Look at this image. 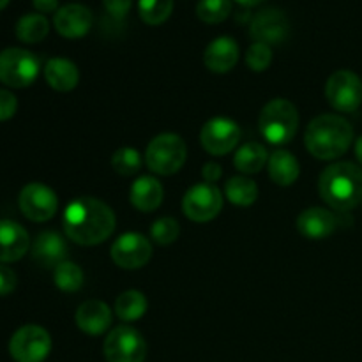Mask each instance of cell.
Returning <instances> with one entry per match:
<instances>
[{
  "label": "cell",
  "mask_w": 362,
  "mask_h": 362,
  "mask_svg": "<svg viewBox=\"0 0 362 362\" xmlns=\"http://www.w3.org/2000/svg\"><path fill=\"white\" fill-rule=\"evenodd\" d=\"M64 230L73 243L80 246H95L105 243L113 233L115 214L105 202L81 197L66 207Z\"/></svg>",
  "instance_id": "cell-1"
},
{
  "label": "cell",
  "mask_w": 362,
  "mask_h": 362,
  "mask_svg": "<svg viewBox=\"0 0 362 362\" xmlns=\"http://www.w3.org/2000/svg\"><path fill=\"white\" fill-rule=\"evenodd\" d=\"M354 140V129L349 120L325 113L315 117L304 134V144L317 159L332 161L345 154Z\"/></svg>",
  "instance_id": "cell-2"
},
{
  "label": "cell",
  "mask_w": 362,
  "mask_h": 362,
  "mask_svg": "<svg viewBox=\"0 0 362 362\" xmlns=\"http://www.w3.org/2000/svg\"><path fill=\"white\" fill-rule=\"evenodd\" d=\"M318 191L334 211H352L362 202V170L349 161L334 163L320 173Z\"/></svg>",
  "instance_id": "cell-3"
},
{
  "label": "cell",
  "mask_w": 362,
  "mask_h": 362,
  "mask_svg": "<svg viewBox=\"0 0 362 362\" xmlns=\"http://www.w3.org/2000/svg\"><path fill=\"white\" fill-rule=\"evenodd\" d=\"M297 126H299V113L296 106L286 99H272L264 106L258 119L262 136L272 145L288 144L296 136Z\"/></svg>",
  "instance_id": "cell-4"
},
{
  "label": "cell",
  "mask_w": 362,
  "mask_h": 362,
  "mask_svg": "<svg viewBox=\"0 0 362 362\" xmlns=\"http://www.w3.org/2000/svg\"><path fill=\"white\" fill-rule=\"evenodd\" d=\"M187 148L182 138L173 133H163L152 138L145 152L148 170L158 175H173L186 163Z\"/></svg>",
  "instance_id": "cell-5"
},
{
  "label": "cell",
  "mask_w": 362,
  "mask_h": 362,
  "mask_svg": "<svg viewBox=\"0 0 362 362\" xmlns=\"http://www.w3.org/2000/svg\"><path fill=\"white\" fill-rule=\"evenodd\" d=\"M39 69V59L28 49L6 48L0 52V81L7 87H28L35 81Z\"/></svg>",
  "instance_id": "cell-6"
},
{
  "label": "cell",
  "mask_w": 362,
  "mask_h": 362,
  "mask_svg": "<svg viewBox=\"0 0 362 362\" xmlns=\"http://www.w3.org/2000/svg\"><path fill=\"white\" fill-rule=\"evenodd\" d=\"M52 352V338L39 325L28 324L18 329L9 341V354L16 362H42Z\"/></svg>",
  "instance_id": "cell-7"
},
{
  "label": "cell",
  "mask_w": 362,
  "mask_h": 362,
  "mask_svg": "<svg viewBox=\"0 0 362 362\" xmlns=\"http://www.w3.org/2000/svg\"><path fill=\"white\" fill-rule=\"evenodd\" d=\"M105 357L108 362H144L147 343L131 325H119L105 339Z\"/></svg>",
  "instance_id": "cell-8"
},
{
  "label": "cell",
  "mask_w": 362,
  "mask_h": 362,
  "mask_svg": "<svg viewBox=\"0 0 362 362\" xmlns=\"http://www.w3.org/2000/svg\"><path fill=\"white\" fill-rule=\"evenodd\" d=\"M325 98L338 112H356L362 103V80L352 71H336L325 83Z\"/></svg>",
  "instance_id": "cell-9"
},
{
  "label": "cell",
  "mask_w": 362,
  "mask_h": 362,
  "mask_svg": "<svg viewBox=\"0 0 362 362\" xmlns=\"http://www.w3.org/2000/svg\"><path fill=\"white\" fill-rule=\"evenodd\" d=\"M223 194L214 184L202 182L191 187L182 200V211L191 221L207 223L221 212Z\"/></svg>",
  "instance_id": "cell-10"
},
{
  "label": "cell",
  "mask_w": 362,
  "mask_h": 362,
  "mask_svg": "<svg viewBox=\"0 0 362 362\" xmlns=\"http://www.w3.org/2000/svg\"><path fill=\"white\" fill-rule=\"evenodd\" d=\"M21 212L27 219L35 223H45L55 216L59 209L55 191L41 182H30L21 189L18 198Z\"/></svg>",
  "instance_id": "cell-11"
},
{
  "label": "cell",
  "mask_w": 362,
  "mask_h": 362,
  "mask_svg": "<svg viewBox=\"0 0 362 362\" xmlns=\"http://www.w3.org/2000/svg\"><path fill=\"white\" fill-rule=\"evenodd\" d=\"M240 140V127L226 117H216L202 127L200 141L212 156H225L237 147Z\"/></svg>",
  "instance_id": "cell-12"
},
{
  "label": "cell",
  "mask_w": 362,
  "mask_h": 362,
  "mask_svg": "<svg viewBox=\"0 0 362 362\" xmlns=\"http://www.w3.org/2000/svg\"><path fill=\"white\" fill-rule=\"evenodd\" d=\"M112 260L115 262L119 267L133 271V269H140L151 260L152 257V246L148 243L147 237L140 235V233H124L120 235L115 243L112 244Z\"/></svg>",
  "instance_id": "cell-13"
},
{
  "label": "cell",
  "mask_w": 362,
  "mask_h": 362,
  "mask_svg": "<svg viewBox=\"0 0 362 362\" xmlns=\"http://www.w3.org/2000/svg\"><path fill=\"white\" fill-rule=\"evenodd\" d=\"M251 35L257 39V42L264 45H279L285 41L290 34L288 18L279 9H264L255 14L250 28Z\"/></svg>",
  "instance_id": "cell-14"
},
{
  "label": "cell",
  "mask_w": 362,
  "mask_h": 362,
  "mask_svg": "<svg viewBox=\"0 0 362 362\" xmlns=\"http://www.w3.org/2000/svg\"><path fill=\"white\" fill-rule=\"evenodd\" d=\"M53 23H55L57 32L62 37L78 39L88 34L92 23H94V16H92V11L87 6L67 4V6H62L57 11Z\"/></svg>",
  "instance_id": "cell-15"
},
{
  "label": "cell",
  "mask_w": 362,
  "mask_h": 362,
  "mask_svg": "<svg viewBox=\"0 0 362 362\" xmlns=\"http://www.w3.org/2000/svg\"><path fill=\"white\" fill-rule=\"evenodd\" d=\"M30 247L27 230L16 221L0 219V262L11 264L25 257Z\"/></svg>",
  "instance_id": "cell-16"
},
{
  "label": "cell",
  "mask_w": 362,
  "mask_h": 362,
  "mask_svg": "<svg viewBox=\"0 0 362 362\" xmlns=\"http://www.w3.org/2000/svg\"><path fill=\"white\" fill-rule=\"evenodd\" d=\"M338 226L336 216L322 207L306 209L297 218V230L303 237L311 240H322L331 235Z\"/></svg>",
  "instance_id": "cell-17"
},
{
  "label": "cell",
  "mask_w": 362,
  "mask_h": 362,
  "mask_svg": "<svg viewBox=\"0 0 362 362\" xmlns=\"http://www.w3.org/2000/svg\"><path fill=\"white\" fill-rule=\"evenodd\" d=\"M237 60H239V45L235 42V39L228 37V35L214 39L204 53L205 67L212 73H228L235 67Z\"/></svg>",
  "instance_id": "cell-18"
},
{
  "label": "cell",
  "mask_w": 362,
  "mask_h": 362,
  "mask_svg": "<svg viewBox=\"0 0 362 362\" xmlns=\"http://www.w3.org/2000/svg\"><path fill=\"white\" fill-rule=\"evenodd\" d=\"M76 325L88 336H99L112 325V310L103 300H87L76 311Z\"/></svg>",
  "instance_id": "cell-19"
},
{
  "label": "cell",
  "mask_w": 362,
  "mask_h": 362,
  "mask_svg": "<svg viewBox=\"0 0 362 362\" xmlns=\"http://www.w3.org/2000/svg\"><path fill=\"white\" fill-rule=\"evenodd\" d=\"M66 240L57 232L39 233L34 246H32V257L37 264L45 265V267H57L59 264L66 262Z\"/></svg>",
  "instance_id": "cell-20"
},
{
  "label": "cell",
  "mask_w": 362,
  "mask_h": 362,
  "mask_svg": "<svg viewBox=\"0 0 362 362\" xmlns=\"http://www.w3.org/2000/svg\"><path fill=\"white\" fill-rule=\"evenodd\" d=\"M131 204L134 209L141 212H152L161 205L163 202V186L154 177L144 175L134 180L131 186Z\"/></svg>",
  "instance_id": "cell-21"
},
{
  "label": "cell",
  "mask_w": 362,
  "mask_h": 362,
  "mask_svg": "<svg viewBox=\"0 0 362 362\" xmlns=\"http://www.w3.org/2000/svg\"><path fill=\"white\" fill-rule=\"evenodd\" d=\"M45 78L52 88L59 92H69L80 81V73L74 62L67 59H49L45 66Z\"/></svg>",
  "instance_id": "cell-22"
},
{
  "label": "cell",
  "mask_w": 362,
  "mask_h": 362,
  "mask_svg": "<svg viewBox=\"0 0 362 362\" xmlns=\"http://www.w3.org/2000/svg\"><path fill=\"white\" fill-rule=\"evenodd\" d=\"M299 173V161L288 151H278L269 158V175L278 186H292Z\"/></svg>",
  "instance_id": "cell-23"
},
{
  "label": "cell",
  "mask_w": 362,
  "mask_h": 362,
  "mask_svg": "<svg viewBox=\"0 0 362 362\" xmlns=\"http://www.w3.org/2000/svg\"><path fill=\"white\" fill-rule=\"evenodd\" d=\"M267 163V151H265L264 145L257 144V141H251V144H244L239 151L235 152V158H233V165L239 172L247 173V175H253L258 173Z\"/></svg>",
  "instance_id": "cell-24"
},
{
  "label": "cell",
  "mask_w": 362,
  "mask_h": 362,
  "mask_svg": "<svg viewBox=\"0 0 362 362\" xmlns=\"http://www.w3.org/2000/svg\"><path fill=\"white\" fill-rule=\"evenodd\" d=\"M48 32L49 23L45 14H25L16 23V37L21 42H27V45H35V42L42 41L48 35Z\"/></svg>",
  "instance_id": "cell-25"
},
{
  "label": "cell",
  "mask_w": 362,
  "mask_h": 362,
  "mask_svg": "<svg viewBox=\"0 0 362 362\" xmlns=\"http://www.w3.org/2000/svg\"><path fill=\"white\" fill-rule=\"evenodd\" d=\"M147 311V299L138 290L122 292L115 300V313L122 322H134Z\"/></svg>",
  "instance_id": "cell-26"
},
{
  "label": "cell",
  "mask_w": 362,
  "mask_h": 362,
  "mask_svg": "<svg viewBox=\"0 0 362 362\" xmlns=\"http://www.w3.org/2000/svg\"><path fill=\"white\" fill-rule=\"evenodd\" d=\"M225 194L233 205L247 207L255 204L258 198V187L253 180L246 177H232L225 186Z\"/></svg>",
  "instance_id": "cell-27"
},
{
  "label": "cell",
  "mask_w": 362,
  "mask_h": 362,
  "mask_svg": "<svg viewBox=\"0 0 362 362\" xmlns=\"http://www.w3.org/2000/svg\"><path fill=\"white\" fill-rule=\"evenodd\" d=\"M53 281L62 292L73 293L83 286V271L74 262H62L55 267Z\"/></svg>",
  "instance_id": "cell-28"
},
{
  "label": "cell",
  "mask_w": 362,
  "mask_h": 362,
  "mask_svg": "<svg viewBox=\"0 0 362 362\" xmlns=\"http://www.w3.org/2000/svg\"><path fill=\"white\" fill-rule=\"evenodd\" d=\"M173 11V0H138V13L147 25H161Z\"/></svg>",
  "instance_id": "cell-29"
},
{
  "label": "cell",
  "mask_w": 362,
  "mask_h": 362,
  "mask_svg": "<svg viewBox=\"0 0 362 362\" xmlns=\"http://www.w3.org/2000/svg\"><path fill=\"white\" fill-rule=\"evenodd\" d=\"M232 13V0H200L197 4V16L204 23H221Z\"/></svg>",
  "instance_id": "cell-30"
},
{
  "label": "cell",
  "mask_w": 362,
  "mask_h": 362,
  "mask_svg": "<svg viewBox=\"0 0 362 362\" xmlns=\"http://www.w3.org/2000/svg\"><path fill=\"white\" fill-rule=\"evenodd\" d=\"M112 166L120 175H134L141 168V156L136 148L122 147L112 156Z\"/></svg>",
  "instance_id": "cell-31"
},
{
  "label": "cell",
  "mask_w": 362,
  "mask_h": 362,
  "mask_svg": "<svg viewBox=\"0 0 362 362\" xmlns=\"http://www.w3.org/2000/svg\"><path fill=\"white\" fill-rule=\"evenodd\" d=\"M180 235V226L173 218H159L151 226V237L159 246H168L175 243Z\"/></svg>",
  "instance_id": "cell-32"
},
{
  "label": "cell",
  "mask_w": 362,
  "mask_h": 362,
  "mask_svg": "<svg viewBox=\"0 0 362 362\" xmlns=\"http://www.w3.org/2000/svg\"><path fill=\"white\" fill-rule=\"evenodd\" d=\"M272 62V49L269 45L264 42H255L250 46L246 53V64L251 71L255 73H262L267 69Z\"/></svg>",
  "instance_id": "cell-33"
},
{
  "label": "cell",
  "mask_w": 362,
  "mask_h": 362,
  "mask_svg": "<svg viewBox=\"0 0 362 362\" xmlns=\"http://www.w3.org/2000/svg\"><path fill=\"white\" fill-rule=\"evenodd\" d=\"M18 110V99L13 92L9 90H0V122L9 120L14 117Z\"/></svg>",
  "instance_id": "cell-34"
},
{
  "label": "cell",
  "mask_w": 362,
  "mask_h": 362,
  "mask_svg": "<svg viewBox=\"0 0 362 362\" xmlns=\"http://www.w3.org/2000/svg\"><path fill=\"white\" fill-rule=\"evenodd\" d=\"M18 278L13 272V269L6 267V265L0 264V297H6L9 293H13L16 290Z\"/></svg>",
  "instance_id": "cell-35"
},
{
  "label": "cell",
  "mask_w": 362,
  "mask_h": 362,
  "mask_svg": "<svg viewBox=\"0 0 362 362\" xmlns=\"http://www.w3.org/2000/svg\"><path fill=\"white\" fill-rule=\"evenodd\" d=\"M103 4H105V9L110 16H113L115 20H122L129 13L133 0H103Z\"/></svg>",
  "instance_id": "cell-36"
},
{
  "label": "cell",
  "mask_w": 362,
  "mask_h": 362,
  "mask_svg": "<svg viewBox=\"0 0 362 362\" xmlns=\"http://www.w3.org/2000/svg\"><path fill=\"white\" fill-rule=\"evenodd\" d=\"M202 175H204L205 182L207 184H214L216 180H219L221 177V166L216 165V163H207L202 170Z\"/></svg>",
  "instance_id": "cell-37"
},
{
  "label": "cell",
  "mask_w": 362,
  "mask_h": 362,
  "mask_svg": "<svg viewBox=\"0 0 362 362\" xmlns=\"http://www.w3.org/2000/svg\"><path fill=\"white\" fill-rule=\"evenodd\" d=\"M32 4L39 11V14L57 13L59 11V0H32Z\"/></svg>",
  "instance_id": "cell-38"
},
{
  "label": "cell",
  "mask_w": 362,
  "mask_h": 362,
  "mask_svg": "<svg viewBox=\"0 0 362 362\" xmlns=\"http://www.w3.org/2000/svg\"><path fill=\"white\" fill-rule=\"evenodd\" d=\"M235 2L244 7H253V6H258V4H262L264 0H235Z\"/></svg>",
  "instance_id": "cell-39"
},
{
  "label": "cell",
  "mask_w": 362,
  "mask_h": 362,
  "mask_svg": "<svg viewBox=\"0 0 362 362\" xmlns=\"http://www.w3.org/2000/svg\"><path fill=\"white\" fill-rule=\"evenodd\" d=\"M356 158L359 159V163L362 165V136L356 140Z\"/></svg>",
  "instance_id": "cell-40"
},
{
  "label": "cell",
  "mask_w": 362,
  "mask_h": 362,
  "mask_svg": "<svg viewBox=\"0 0 362 362\" xmlns=\"http://www.w3.org/2000/svg\"><path fill=\"white\" fill-rule=\"evenodd\" d=\"M7 4H9V0H0V11H2Z\"/></svg>",
  "instance_id": "cell-41"
}]
</instances>
